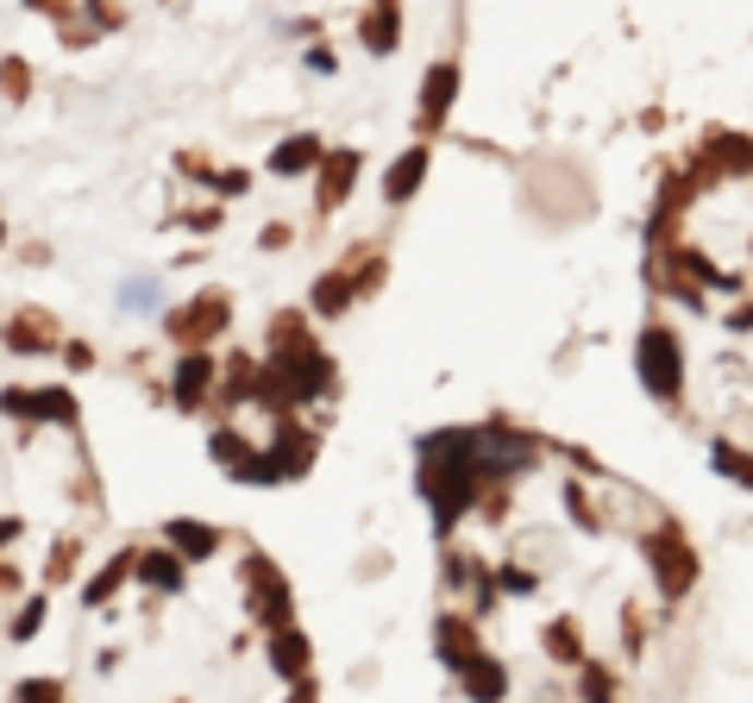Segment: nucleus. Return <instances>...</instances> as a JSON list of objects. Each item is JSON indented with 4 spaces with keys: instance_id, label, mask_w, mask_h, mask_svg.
<instances>
[{
    "instance_id": "obj_4",
    "label": "nucleus",
    "mask_w": 753,
    "mask_h": 703,
    "mask_svg": "<svg viewBox=\"0 0 753 703\" xmlns=\"http://www.w3.org/2000/svg\"><path fill=\"white\" fill-rule=\"evenodd\" d=\"M308 157H314V139H296V145H283V157H276V164H283V170H301Z\"/></svg>"
},
{
    "instance_id": "obj_1",
    "label": "nucleus",
    "mask_w": 753,
    "mask_h": 703,
    "mask_svg": "<svg viewBox=\"0 0 753 703\" xmlns=\"http://www.w3.org/2000/svg\"><path fill=\"white\" fill-rule=\"evenodd\" d=\"M641 377H647L653 396H678V383H684V365H678V346L666 326H647L641 333Z\"/></svg>"
},
{
    "instance_id": "obj_2",
    "label": "nucleus",
    "mask_w": 753,
    "mask_h": 703,
    "mask_svg": "<svg viewBox=\"0 0 753 703\" xmlns=\"http://www.w3.org/2000/svg\"><path fill=\"white\" fill-rule=\"evenodd\" d=\"M421 170H427V151H408V164L390 176V201H408V189L421 182Z\"/></svg>"
},
{
    "instance_id": "obj_3",
    "label": "nucleus",
    "mask_w": 753,
    "mask_h": 703,
    "mask_svg": "<svg viewBox=\"0 0 753 703\" xmlns=\"http://www.w3.org/2000/svg\"><path fill=\"white\" fill-rule=\"evenodd\" d=\"M716 472H728V477H741V484H753V458L741 446H716Z\"/></svg>"
},
{
    "instance_id": "obj_5",
    "label": "nucleus",
    "mask_w": 753,
    "mask_h": 703,
    "mask_svg": "<svg viewBox=\"0 0 753 703\" xmlns=\"http://www.w3.org/2000/svg\"><path fill=\"white\" fill-rule=\"evenodd\" d=\"M63 684H20V703H57Z\"/></svg>"
},
{
    "instance_id": "obj_6",
    "label": "nucleus",
    "mask_w": 753,
    "mask_h": 703,
    "mask_svg": "<svg viewBox=\"0 0 753 703\" xmlns=\"http://www.w3.org/2000/svg\"><path fill=\"white\" fill-rule=\"evenodd\" d=\"M301 666H308V647L289 634V641H283V672H301Z\"/></svg>"
}]
</instances>
